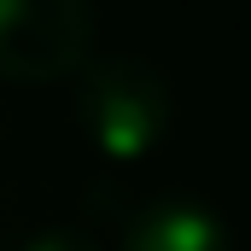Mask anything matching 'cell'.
<instances>
[{
	"instance_id": "obj_2",
	"label": "cell",
	"mask_w": 251,
	"mask_h": 251,
	"mask_svg": "<svg viewBox=\"0 0 251 251\" xmlns=\"http://www.w3.org/2000/svg\"><path fill=\"white\" fill-rule=\"evenodd\" d=\"M94 53V0H0V82H64Z\"/></svg>"
},
{
	"instance_id": "obj_4",
	"label": "cell",
	"mask_w": 251,
	"mask_h": 251,
	"mask_svg": "<svg viewBox=\"0 0 251 251\" xmlns=\"http://www.w3.org/2000/svg\"><path fill=\"white\" fill-rule=\"evenodd\" d=\"M24 251H100V240L82 234V228H41Z\"/></svg>"
},
{
	"instance_id": "obj_3",
	"label": "cell",
	"mask_w": 251,
	"mask_h": 251,
	"mask_svg": "<svg viewBox=\"0 0 251 251\" xmlns=\"http://www.w3.org/2000/svg\"><path fill=\"white\" fill-rule=\"evenodd\" d=\"M117 251H234V234L210 204L170 193V199H146L123 222Z\"/></svg>"
},
{
	"instance_id": "obj_1",
	"label": "cell",
	"mask_w": 251,
	"mask_h": 251,
	"mask_svg": "<svg viewBox=\"0 0 251 251\" xmlns=\"http://www.w3.org/2000/svg\"><path fill=\"white\" fill-rule=\"evenodd\" d=\"M70 111L105 164H146L176 128V94L152 59L105 53L70 76Z\"/></svg>"
}]
</instances>
